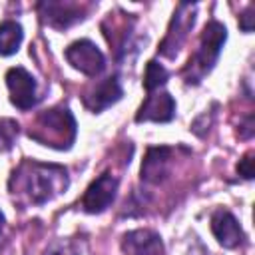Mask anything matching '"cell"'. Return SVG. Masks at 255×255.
Wrapping results in <instances>:
<instances>
[{"label": "cell", "mask_w": 255, "mask_h": 255, "mask_svg": "<svg viewBox=\"0 0 255 255\" xmlns=\"http://www.w3.org/2000/svg\"><path fill=\"white\" fill-rule=\"evenodd\" d=\"M68 171L62 165L26 159L10 177V191L26 203L42 205L68 189Z\"/></svg>", "instance_id": "6da1fadb"}, {"label": "cell", "mask_w": 255, "mask_h": 255, "mask_svg": "<svg viewBox=\"0 0 255 255\" xmlns=\"http://www.w3.org/2000/svg\"><path fill=\"white\" fill-rule=\"evenodd\" d=\"M76 128L78 126L72 112L64 106H56L36 116L28 129V135L42 145L54 149H70L76 139Z\"/></svg>", "instance_id": "7a4b0ae2"}, {"label": "cell", "mask_w": 255, "mask_h": 255, "mask_svg": "<svg viewBox=\"0 0 255 255\" xmlns=\"http://www.w3.org/2000/svg\"><path fill=\"white\" fill-rule=\"evenodd\" d=\"M225 40H227V30H225V26L221 22L211 20L209 24H205V28L201 32V40H199L197 52L189 58L187 66L183 68L185 84H199L213 70Z\"/></svg>", "instance_id": "3957f363"}, {"label": "cell", "mask_w": 255, "mask_h": 255, "mask_svg": "<svg viewBox=\"0 0 255 255\" xmlns=\"http://www.w3.org/2000/svg\"><path fill=\"white\" fill-rule=\"evenodd\" d=\"M195 24V6L193 4H179L173 12V18H171V24H169V30L159 46V52L167 58H175L177 52L181 50L189 30L193 28Z\"/></svg>", "instance_id": "277c9868"}, {"label": "cell", "mask_w": 255, "mask_h": 255, "mask_svg": "<svg viewBox=\"0 0 255 255\" xmlns=\"http://www.w3.org/2000/svg\"><path fill=\"white\" fill-rule=\"evenodd\" d=\"M66 60L72 68L80 70L86 76H98L106 68V58L100 48L90 40H76L66 48Z\"/></svg>", "instance_id": "5b68a950"}, {"label": "cell", "mask_w": 255, "mask_h": 255, "mask_svg": "<svg viewBox=\"0 0 255 255\" xmlns=\"http://www.w3.org/2000/svg\"><path fill=\"white\" fill-rule=\"evenodd\" d=\"M38 12L48 26L64 30V28L84 20L88 6L78 4V2H52V0H48V2L38 4Z\"/></svg>", "instance_id": "8992f818"}, {"label": "cell", "mask_w": 255, "mask_h": 255, "mask_svg": "<svg viewBox=\"0 0 255 255\" xmlns=\"http://www.w3.org/2000/svg\"><path fill=\"white\" fill-rule=\"evenodd\" d=\"M6 86L10 90V102L18 110H30L36 106L38 96H36V80L32 74L20 66L10 68L6 72Z\"/></svg>", "instance_id": "52a82bcc"}, {"label": "cell", "mask_w": 255, "mask_h": 255, "mask_svg": "<svg viewBox=\"0 0 255 255\" xmlns=\"http://www.w3.org/2000/svg\"><path fill=\"white\" fill-rule=\"evenodd\" d=\"M116 191H118V179L110 173H102L88 185V189L82 197V209L86 213L106 211L112 205V201L116 199Z\"/></svg>", "instance_id": "ba28073f"}, {"label": "cell", "mask_w": 255, "mask_h": 255, "mask_svg": "<svg viewBox=\"0 0 255 255\" xmlns=\"http://www.w3.org/2000/svg\"><path fill=\"white\" fill-rule=\"evenodd\" d=\"M122 96H124V90H122L120 80L116 76H110V78L98 82L96 86H92L90 90H86L82 100L90 112L98 114V112L110 108L112 104H116Z\"/></svg>", "instance_id": "9c48e42d"}, {"label": "cell", "mask_w": 255, "mask_h": 255, "mask_svg": "<svg viewBox=\"0 0 255 255\" xmlns=\"http://www.w3.org/2000/svg\"><path fill=\"white\" fill-rule=\"evenodd\" d=\"M122 249L126 255H165L161 237L151 229H133L126 233Z\"/></svg>", "instance_id": "30bf717a"}, {"label": "cell", "mask_w": 255, "mask_h": 255, "mask_svg": "<svg viewBox=\"0 0 255 255\" xmlns=\"http://www.w3.org/2000/svg\"><path fill=\"white\" fill-rule=\"evenodd\" d=\"M175 116V102L167 92L149 94L135 114V122H171Z\"/></svg>", "instance_id": "8fae6325"}, {"label": "cell", "mask_w": 255, "mask_h": 255, "mask_svg": "<svg viewBox=\"0 0 255 255\" xmlns=\"http://www.w3.org/2000/svg\"><path fill=\"white\" fill-rule=\"evenodd\" d=\"M211 231H213L215 239L223 247H227V249L237 247L245 239L241 225L237 223V219L233 217V213L227 211V209H217L211 215Z\"/></svg>", "instance_id": "7c38bea8"}, {"label": "cell", "mask_w": 255, "mask_h": 255, "mask_svg": "<svg viewBox=\"0 0 255 255\" xmlns=\"http://www.w3.org/2000/svg\"><path fill=\"white\" fill-rule=\"evenodd\" d=\"M171 147H149L141 161V179L147 183H159L169 173Z\"/></svg>", "instance_id": "4fadbf2b"}, {"label": "cell", "mask_w": 255, "mask_h": 255, "mask_svg": "<svg viewBox=\"0 0 255 255\" xmlns=\"http://www.w3.org/2000/svg\"><path fill=\"white\" fill-rule=\"evenodd\" d=\"M24 32L22 26L14 20H6L0 24V56H12L18 52L22 44Z\"/></svg>", "instance_id": "5bb4252c"}, {"label": "cell", "mask_w": 255, "mask_h": 255, "mask_svg": "<svg viewBox=\"0 0 255 255\" xmlns=\"http://www.w3.org/2000/svg\"><path fill=\"white\" fill-rule=\"evenodd\" d=\"M167 78H169V72H167L161 64H157L155 60H151V62H147V66H145L143 88L151 94L153 90H157L159 86H163V84L167 82Z\"/></svg>", "instance_id": "9a60e30c"}, {"label": "cell", "mask_w": 255, "mask_h": 255, "mask_svg": "<svg viewBox=\"0 0 255 255\" xmlns=\"http://www.w3.org/2000/svg\"><path fill=\"white\" fill-rule=\"evenodd\" d=\"M18 133H20V124L12 118H2L0 120V151L12 149Z\"/></svg>", "instance_id": "2e32d148"}, {"label": "cell", "mask_w": 255, "mask_h": 255, "mask_svg": "<svg viewBox=\"0 0 255 255\" xmlns=\"http://www.w3.org/2000/svg\"><path fill=\"white\" fill-rule=\"evenodd\" d=\"M80 253L82 249L74 239H56L44 251V255H80Z\"/></svg>", "instance_id": "e0dca14e"}, {"label": "cell", "mask_w": 255, "mask_h": 255, "mask_svg": "<svg viewBox=\"0 0 255 255\" xmlns=\"http://www.w3.org/2000/svg\"><path fill=\"white\" fill-rule=\"evenodd\" d=\"M237 173H239L241 177H245V179H251V177H253V151H247V153L239 159V163H237Z\"/></svg>", "instance_id": "ac0fdd59"}, {"label": "cell", "mask_w": 255, "mask_h": 255, "mask_svg": "<svg viewBox=\"0 0 255 255\" xmlns=\"http://www.w3.org/2000/svg\"><path fill=\"white\" fill-rule=\"evenodd\" d=\"M253 6H249L245 12H243V16H239V26H241V30L243 32H251L253 30Z\"/></svg>", "instance_id": "d6986e66"}, {"label": "cell", "mask_w": 255, "mask_h": 255, "mask_svg": "<svg viewBox=\"0 0 255 255\" xmlns=\"http://www.w3.org/2000/svg\"><path fill=\"white\" fill-rule=\"evenodd\" d=\"M2 227H4V213L0 211V231H2Z\"/></svg>", "instance_id": "ffe728a7"}]
</instances>
